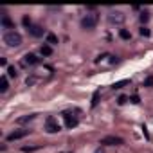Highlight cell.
<instances>
[{"label":"cell","mask_w":153,"mask_h":153,"mask_svg":"<svg viewBox=\"0 0 153 153\" xmlns=\"http://www.w3.org/2000/svg\"><path fill=\"white\" fill-rule=\"evenodd\" d=\"M4 41L9 47H18V45H22V36L16 31H9V33L4 34Z\"/></svg>","instance_id":"1"},{"label":"cell","mask_w":153,"mask_h":153,"mask_svg":"<svg viewBox=\"0 0 153 153\" xmlns=\"http://www.w3.org/2000/svg\"><path fill=\"white\" fill-rule=\"evenodd\" d=\"M96 24H97V15H86L81 20V27L83 29H94Z\"/></svg>","instance_id":"2"},{"label":"cell","mask_w":153,"mask_h":153,"mask_svg":"<svg viewBox=\"0 0 153 153\" xmlns=\"http://www.w3.org/2000/svg\"><path fill=\"white\" fill-rule=\"evenodd\" d=\"M29 132H31V130H16V132H13V133L7 135V141L13 142V141H18V139H24V137L29 135Z\"/></svg>","instance_id":"3"},{"label":"cell","mask_w":153,"mask_h":153,"mask_svg":"<svg viewBox=\"0 0 153 153\" xmlns=\"http://www.w3.org/2000/svg\"><path fill=\"white\" fill-rule=\"evenodd\" d=\"M101 144H106V146H115V144H124V141L121 137H114V135H108L104 139H101Z\"/></svg>","instance_id":"4"},{"label":"cell","mask_w":153,"mask_h":153,"mask_svg":"<svg viewBox=\"0 0 153 153\" xmlns=\"http://www.w3.org/2000/svg\"><path fill=\"white\" fill-rule=\"evenodd\" d=\"M59 124L56 123V119L54 117H47V132L49 133H56V132H59Z\"/></svg>","instance_id":"5"},{"label":"cell","mask_w":153,"mask_h":153,"mask_svg":"<svg viewBox=\"0 0 153 153\" xmlns=\"http://www.w3.org/2000/svg\"><path fill=\"white\" fill-rule=\"evenodd\" d=\"M63 117H65V126H67V128L72 130V128L78 126V117H76V115H72V114H65Z\"/></svg>","instance_id":"6"},{"label":"cell","mask_w":153,"mask_h":153,"mask_svg":"<svg viewBox=\"0 0 153 153\" xmlns=\"http://www.w3.org/2000/svg\"><path fill=\"white\" fill-rule=\"evenodd\" d=\"M24 63L25 65H38L40 63V58L36 54H25L24 56Z\"/></svg>","instance_id":"7"},{"label":"cell","mask_w":153,"mask_h":153,"mask_svg":"<svg viewBox=\"0 0 153 153\" xmlns=\"http://www.w3.org/2000/svg\"><path fill=\"white\" fill-rule=\"evenodd\" d=\"M29 33H31L34 38H40V36H43V29H41L40 25H31V27H29Z\"/></svg>","instance_id":"8"},{"label":"cell","mask_w":153,"mask_h":153,"mask_svg":"<svg viewBox=\"0 0 153 153\" xmlns=\"http://www.w3.org/2000/svg\"><path fill=\"white\" fill-rule=\"evenodd\" d=\"M0 24H2V27H6V29H15V24H13V22L4 15L2 16V20H0Z\"/></svg>","instance_id":"9"},{"label":"cell","mask_w":153,"mask_h":153,"mask_svg":"<svg viewBox=\"0 0 153 153\" xmlns=\"http://www.w3.org/2000/svg\"><path fill=\"white\" fill-rule=\"evenodd\" d=\"M40 52H41L43 56H51V54H52V47L49 45V43H47V45H41V49H40Z\"/></svg>","instance_id":"10"},{"label":"cell","mask_w":153,"mask_h":153,"mask_svg":"<svg viewBox=\"0 0 153 153\" xmlns=\"http://www.w3.org/2000/svg\"><path fill=\"white\" fill-rule=\"evenodd\" d=\"M9 88V83H7V78L6 76H2V78H0V90H2V92H6Z\"/></svg>","instance_id":"11"},{"label":"cell","mask_w":153,"mask_h":153,"mask_svg":"<svg viewBox=\"0 0 153 153\" xmlns=\"http://www.w3.org/2000/svg\"><path fill=\"white\" fill-rule=\"evenodd\" d=\"M47 43H49V45H56V43H58V36L52 34V33H49L47 34Z\"/></svg>","instance_id":"12"},{"label":"cell","mask_w":153,"mask_h":153,"mask_svg":"<svg viewBox=\"0 0 153 153\" xmlns=\"http://www.w3.org/2000/svg\"><path fill=\"white\" fill-rule=\"evenodd\" d=\"M119 36H121L123 40H130V38H132V34H130L126 29H121V31H119Z\"/></svg>","instance_id":"13"},{"label":"cell","mask_w":153,"mask_h":153,"mask_svg":"<svg viewBox=\"0 0 153 153\" xmlns=\"http://www.w3.org/2000/svg\"><path fill=\"white\" fill-rule=\"evenodd\" d=\"M123 20H124V16H123L121 13H117V16L110 15V22H123Z\"/></svg>","instance_id":"14"},{"label":"cell","mask_w":153,"mask_h":153,"mask_svg":"<svg viewBox=\"0 0 153 153\" xmlns=\"http://www.w3.org/2000/svg\"><path fill=\"white\" fill-rule=\"evenodd\" d=\"M33 119H34V115H25V117H20V119H18V123H20V124H24V123L33 121Z\"/></svg>","instance_id":"15"},{"label":"cell","mask_w":153,"mask_h":153,"mask_svg":"<svg viewBox=\"0 0 153 153\" xmlns=\"http://www.w3.org/2000/svg\"><path fill=\"white\" fill-rule=\"evenodd\" d=\"M7 74H9L11 78H16V76H18V72H16L15 67H9V69H7Z\"/></svg>","instance_id":"16"},{"label":"cell","mask_w":153,"mask_h":153,"mask_svg":"<svg viewBox=\"0 0 153 153\" xmlns=\"http://www.w3.org/2000/svg\"><path fill=\"white\" fill-rule=\"evenodd\" d=\"M144 86H153V76H148L144 79Z\"/></svg>","instance_id":"17"},{"label":"cell","mask_w":153,"mask_h":153,"mask_svg":"<svg viewBox=\"0 0 153 153\" xmlns=\"http://www.w3.org/2000/svg\"><path fill=\"white\" fill-rule=\"evenodd\" d=\"M40 146H33V148H29V146H24V148H22V151H24V153H29V151H34V149H38Z\"/></svg>","instance_id":"18"},{"label":"cell","mask_w":153,"mask_h":153,"mask_svg":"<svg viewBox=\"0 0 153 153\" xmlns=\"http://www.w3.org/2000/svg\"><path fill=\"white\" fill-rule=\"evenodd\" d=\"M22 22H24V25H27V27H31L33 24H31V18L29 16H24V20H22Z\"/></svg>","instance_id":"19"},{"label":"cell","mask_w":153,"mask_h":153,"mask_svg":"<svg viewBox=\"0 0 153 153\" xmlns=\"http://www.w3.org/2000/svg\"><path fill=\"white\" fill-rule=\"evenodd\" d=\"M141 34H142V36H149L151 33H149V29H148V27H142V29H141Z\"/></svg>","instance_id":"20"},{"label":"cell","mask_w":153,"mask_h":153,"mask_svg":"<svg viewBox=\"0 0 153 153\" xmlns=\"http://www.w3.org/2000/svg\"><path fill=\"white\" fill-rule=\"evenodd\" d=\"M126 83H128V81H119V83H115V85H114V88H123Z\"/></svg>","instance_id":"21"},{"label":"cell","mask_w":153,"mask_h":153,"mask_svg":"<svg viewBox=\"0 0 153 153\" xmlns=\"http://www.w3.org/2000/svg\"><path fill=\"white\" fill-rule=\"evenodd\" d=\"M148 20H149L148 13H142V15H141V22H148Z\"/></svg>","instance_id":"22"},{"label":"cell","mask_w":153,"mask_h":153,"mask_svg":"<svg viewBox=\"0 0 153 153\" xmlns=\"http://www.w3.org/2000/svg\"><path fill=\"white\" fill-rule=\"evenodd\" d=\"M124 103H126V97H124V96H121V97H119V104H124Z\"/></svg>","instance_id":"23"},{"label":"cell","mask_w":153,"mask_h":153,"mask_svg":"<svg viewBox=\"0 0 153 153\" xmlns=\"http://www.w3.org/2000/svg\"><path fill=\"white\" fill-rule=\"evenodd\" d=\"M132 103H139V96H133L132 97Z\"/></svg>","instance_id":"24"},{"label":"cell","mask_w":153,"mask_h":153,"mask_svg":"<svg viewBox=\"0 0 153 153\" xmlns=\"http://www.w3.org/2000/svg\"><path fill=\"white\" fill-rule=\"evenodd\" d=\"M94 153H103V151H101V149H96V151H94Z\"/></svg>","instance_id":"25"}]
</instances>
